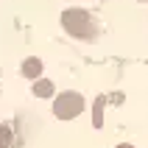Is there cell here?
<instances>
[{"mask_svg":"<svg viewBox=\"0 0 148 148\" xmlns=\"http://www.w3.org/2000/svg\"><path fill=\"white\" fill-rule=\"evenodd\" d=\"M137 3H148V0H137Z\"/></svg>","mask_w":148,"mask_h":148,"instance_id":"ba28073f","label":"cell"},{"mask_svg":"<svg viewBox=\"0 0 148 148\" xmlns=\"http://www.w3.org/2000/svg\"><path fill=\"white\" fill-rule=\"evenodd\" d=\"M103 106H106V98L98 95L95 98V106H92V126L95 129H101V123H103Z\"/></svg>","mask_w":148,"mask_h":148,"instance_id":"5b68a950","label":"cell"},{"mask_svg":"<svg viewBox=\"0 0 148 148\" xmlns=\"http://www.w3.org/2000/svg\"><path fill=\"white\" fill-rule=\"evenodd\" d=\"M42 59L39 56H28L23 62V75L28 78V81H36V78H42Z\"/></svg>","mask_w":148,"mask_h":148,"instance_id":"277c9868","label":"cell"},{"mask_svg":"<svg viewBox=\"0 0 148 148\" xmlns=\"http://www.w3.org/2000/svg\"><path fill=\"white\" fill-rule=\"evenodd\" d=\"M50 109H53V115H56L59 120H75V117L87 109V101H84L81 92L67 90V92H59L56 98H53V106Z\"/></svg>","mask_w":148,"mask_h":148,"instance_id":"7a4b0ae2","label":"cell"},{"mask_svg":"<svg viewBox=\"0 0 148 148\" xmlns=\"http://www.w3.org/2000/svg\"><path fill=\"white\" fill-rule=\"evenodd\" d=\"M31 92H34V98H56V84L50 78H36L31 84Z\"/></svg>","mask_w":148,"mask_h":148,"instance_id":"3957f363","label":"cell"},{"mask_svg":"<svg viewBox=\"0 0 148 148\" xmlns=\"http://www.w3.org/2000/svg\"><path fill=\"white\" fill-rule=\"evenodd\" d=\"M11 143H14V132L6 123H0V148H8Z\"/></svg>","mask_w":148,"mask_h":148,"instance_id":"8992f818","label":"cell"},{"mask_svg":"<svg viewBox=\"0 0 148 148\" xmlns=\"http://www.w3.org/2000/svg\"><path fill=\"white\" fill-rule=\"evenodd\" d=\"M62 28H64L73 39H84V42H92L98 36V25H95L92 14L87 8H78V6L62 11Z\"/></svg>","mask_w":148,"mask_h":148,"instance_id":"6da1fadb","label":"cell"},{"mask_svg":"<svg viewBox=\"0 0 148 148\" xmlns=\"http://www.w3.org/2000/svg\"><path fill=\"white\" fill-rule=\"evenodd\" d=\"M117 148H134V145H129V143H120V145H117Z\"/></svg>","mask_w":148,"mask_h":148,"instance_id":"52a82bcc","label":"cell"}]
</instances>
